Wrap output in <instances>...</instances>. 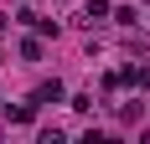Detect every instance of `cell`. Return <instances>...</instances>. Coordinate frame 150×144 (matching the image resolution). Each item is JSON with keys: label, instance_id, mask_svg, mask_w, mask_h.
I'll return each instance as SVG.
<instances>
[{"label": "cell", "instance_id": "2", "mask_svg": "<svg viewBox=\"0 0 150 144\" xmlns=\"http://www.w3.org/2000/svg\"><path fill=\"white\" fill-rule=\"evenodd\" d=\"M5 113H11V124H31V118H36V98H31V103H16V108H5Z\"/></svg>", "mask_w": 150, "mask_h": 144}, {"label": "cell", "instance_id": "7", "mask_svg": "<svg viewBox=\"0 0 150 144\" xmlns=\"http://www.w3.org/2000/svg\"><path fill=\"white\" fill-rule=\"evenodd\" d=\"M129 52H150V36H145V31H129Z\"/></svg>", "mask_w": 150, "mask_h": 144}, {"label": "cell", "instance_id": "5", "mask_svg": "<svg viewBox=\"0 0 150 144\" xmlns=\"http://www.w3.org/2000/svg\"><path fill=\"white\" fill-rule=\"evenodd\" d=\"M140 113H145V103H119V118H124V124H140Z\"/></svg>", "mask_w": 150, "mask_h": 144}, {"label": "cell", "instance_id": "6", "mask_svg": "<svg viewBox=\"0 0 150 144\" xmlns=\"http://www.w3.org/2000/svg\"><path fill=\"white\" fill-rule=\"evenodd\" d=\"M31 31H36V36H57V21H42V15H36V21H31Z\"/></svg>", "mask_w": 150, "mask_h": 144}, {"label": "cell", "instance_id": "1", "mask_svg": "<svg viewBox=\"0 0 150 144\" xmlns=\"http://www.w3.org/2000/svg\"><path fill=\"white\" fill-rule=\"evenodd\" d=\"M31 98H36V103H62V82L52 77V82H42L36 93H31Z\"/></svg>", "mask_w": 150, "mask_h": 144}, {"label": "cell", "instance_id": "8", "mask_svg": "<svg viewBox=\"0 0 150 144\" xmlns=\"http://www.w3.org/2000/svg\"><path fill=\"white\" fill-rule=\"evenodd\" d=\"M0 57H5V46H0Z\"/></svg>", "mask_w": 150, "mask_h": 144}, {"label": "cell", "instance_id": "3", "mask_svg": "<svg viewBox=\"0 0 150 144\" xmlns=\"http://www.w3.org/2000/svg\"><path fill=\"white\" fill-rule=\"evenodd\" d=\"M109 15H114V10H109V0H88V10H83V21L93 26V21H109Z\"/></svg>", "mask_w": 150, "mask_h": 144}, {"label": "cell", "instance_id": "4", "mask_svg": "<svg viewBox=\"0 0 150 144\" xmlns=\"http://www.w3.org/2000/svg\"><path fill=\"white\" fill-rule=\"evenodd\" d=\"M21 57H26V62H42V36H26V41H21Z\"/></svg>", "mask_w": 150, "mask_h": 144}]
</instances>
